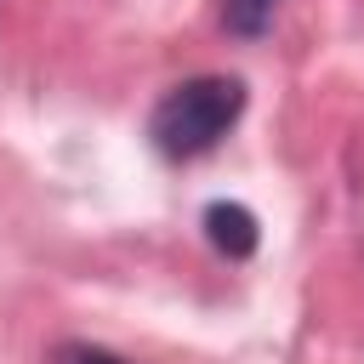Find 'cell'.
I'll list each match as a JSON object with an SVG mask.
<instances>
[{
  "mask_svg": "<svg viewBox=\"0 0 364 364\" xmlns=\"http://www.w3.org/2000/svg\"><path fill=\"white\" fill-rule=\"evenodd\" d=\"M273 6H279V0H222V23H228L233 34H262V28L273 23Z\"/></svg>",
  "mask_w": 364,
  "mask_h": 364,
  "instance_id": "3",
  "label": "cell"
},
{
  "mask_svg": "<svg viewBox=\"0 0 364 364\" xmlns=\"http://www.w3.org/2000/svg\"><path fill=\"white\" fill-rule=\"evenodd\" d=\"M239 114H245V85L233 74H199V80H182L159 97L148 136L165 159H199L228 136V125Z\"/></svg>",
  "mask_w": 364,
  "mask_h": 364,
  "instance_id": "1",
  "label": "cell"
},
{
  "mask_svg": "<svg viewBox=\"0 0 364 364\" xmlns=\"http://www.w3.org/2000/svg\"><path fill=\"white\" fill-rule=\"evenodd\" d=\"M205 239H210L222 256L245 262V256L256 250L262 228H256V216H250L245 205H233V199H216V205H205Z\"/></svg>",
  "mask_w": 364,
  "mask_h": 364,
  "instance_id": "2",
  "label": "cell"
},
{
  "mask_svg": "<svg viewBox=\"0 0 364 364\" xmlns=\"http://www.w3.org/2000/svg\"><path fill=\"white\" fill-rule=\"evenodd\" d=\"M51 364H125V358L108 353V347H91V341H63L51 353Z\"/></svg>",
  "mask_w": 364,
  "mask_h": 364,
  "instance_id": "4",
  "label": "cell"
}]
</instances>
